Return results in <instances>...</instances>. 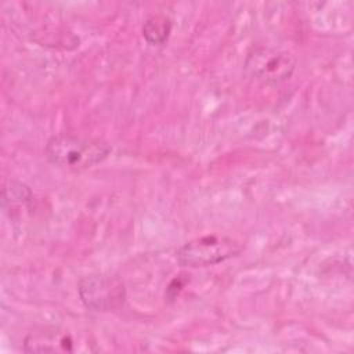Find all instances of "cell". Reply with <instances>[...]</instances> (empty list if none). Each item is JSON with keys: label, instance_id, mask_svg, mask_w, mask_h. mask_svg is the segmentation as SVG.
I'll list each match as a JSON object with an SVG mask.
<instances>
[{"label": "cell", "instance_id": "3957f363", "mask_svg": "<svg viewBox=\"0 0 354 354\" xmlns=\"http://www.w3.org/2000/svg\"><path fill=\"white\" fill-rule=\"evenodd\" d=\"M295 68L296 59L290 53L266 46L253 48L245 61L246 73L266 84H279L288 80Z\"/></svg>", "mask_w": 354, "mask_h": 354}, {"label": "cell", "instance_id": "8992f818", "mask_svg": "<svg viewBox=\"0 0 354 354\" xmlns=\"http://www.w3.org/2000/svg\"><path fill=\"white\" fill-rule=\"evenodd\" d=\"M171 32V21L165 15H152L142 26V36L152 46L163 44Z\"/></svg>", "mask_w": 354, "mask_h": 354}, {"label": "cell", "instance_id": "5b68a950", "mask_svg": "<svg viewBox=\"0 0 354 354\" xmlns=\"http://www.w3.org/2000/svg\"><path fill=\"white\" fill-rule=\"evenodd\" d=\"M73 339L68 332L57 328H44L32 332L24 342V350L29 353H59L73 351Z\"/></svg>", "mask_w": 354, "mask_h": 354}, {"label": "cell", "instance_id": "6da1fadb", "mask_svg": "<svg viewBox=\"0 0 354 354\" xmlns=\"http://www.w3.org/2000/svg\"><path fill=\"white\" fill-rule=\"evenodd\" d=\"M111 145L95 138L57 134L46 145L47 159L62 169L84 170L102 162L111 153Z\"/></svg>", "mask_w": 354, "mask_h": 354}, {"label": "cell", "instance_id": "277c9868", "mask_svg": "<svg viewBox=\"0 0 354 354\" xmlns=\"http://www.w3.org/2000/svg\"><path fill=\"white\" fill-rule=\"evenodd\" d=\"M84 306L93 311H112L119 308L126 299L124 283L115 275L94 274L83 277L77 286Z\"/></svg>", "mask_w": 354, "mask_h": 354}, {"label": "cell", "instance_id": "7a4b0ae2", "mask_svg": "<svg viewBox=\"0 0 354 354\" xmlns=\"http://www.w3.org/2000/svg\"><path fill=\"white\" fill-rule=\"evenodd\" d=\"M241 250L242 245L232 238L205 235L180 246L176 252V259L184 267H206L234 257Z\"/></svg>", "mask_w": 354, "mask_h": 354}]
</instances>
